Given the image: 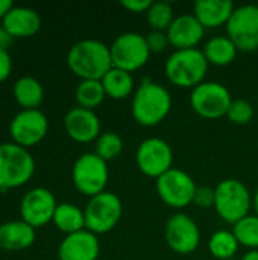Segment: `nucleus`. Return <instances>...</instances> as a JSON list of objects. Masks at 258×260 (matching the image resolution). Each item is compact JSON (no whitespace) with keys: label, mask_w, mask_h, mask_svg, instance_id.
<instances>
[{"label":"nucleus","mask_w":258,"mask_h":260,"mask_svg":"<svg viewBox=\"0 0 258 260\" xmlns=\"http://www.w3.org/2000/svg\"><path fill=\"white\" fill-rule=\"evenodd\" d=\"M214 210L225 222L234 225L249 215L252 209V193L240 180H222L214 187Z\"/></svg>","instance_id":"obj_5"},{"label":"nucleus","mask_w":258,"mask_h":260,"mask_svg":"<svg viewBox=\"0 0 258 260\" xmlns=\"http://www.w3.org/2000/svg\"><path fill=\"white\" fill-rule=\"evenodd\" d=\"M100 81L105 88L106 98H111L114 101L126 99L135 91V82L132 73L117 67H113Z\"/></svg>","instance_id":"obj_25"},{"label":"nucleus","mask_w":258,"mask_h":260,"mask_svg":"<svg viewBox=\"0 0 258 260\" xmlns=\"http://www.w3.org/2000/svg\"><path fill=\"white\" fill-rule=\"evenodd\" d=\"M236 6L230 0H198L193 5V15L204 29H217L227 26Z\"/></svg>","instance_id":"obj_21"},{"label":"nucleus","mask_w":258,"mask_h":260,"mask_svg":"<svg viewBox=\"0 0 258 260\" xmlns=\"http://www.w3.org/2000/svg\"><path fill=\"white\" fill-rule=\"evenodd\" d=\"M231 260H236V259H231Z\"/></svg>","instance_id":"obj_40"},{"label":"nucleus","mask_w":258,"mask_h":260,"mask_svg":"<svg viewBox=\"0 0 258 260\" xmlns=\"http://www.w3.org/2000/svg\"><path fill=\"white\" fill-rule=\"evenodd\" d=\"M106 93L102 85V81L97 79H84L79 81L75 90V99L78 102V107L94 110L105 101Z\"/></svg>","instance_id":"obj_26"},{"label":"nucleus","mask_w":258,"mask_h":260,"mask_svg":"<svg viewBox=\"0 0 258 260\" xmlns=\"http://www.w3.org/2000/svg\"><path fill=\"white\" fill-rule=\"evenodd\" d=\"M125 9H128L129 12H134V14H146L148 9L151 8L152 2L151 0H123L120 3Z\"/></svg>","instance_id":"obj_35"},{"label":"nucleus","mask_w":258,"mask_h":260,"mask_svg":"<svg viewBox=\"0 0 258 260\" xmlns=\"http://www.w3.org/2000/svg\"><path fill=\"white\" fill-rule=\"evenodd\" d=\"M94 143V152L106 163L116 160L123 151V139L113 131L102 133Z\"/></svg>","instance_id":"obj_30"},{"label":"nucleus","mask_w":258,"mask_h":260,"mask_svg":"<svg viewBox=\"0 0 258 260\" xmlns=\"http://www.w3.org/2000/svg\"><path fill=\"white\" fill-rule=\"evenodd\" d=\"M254 114H255V110L251 105V102L245 99H233L230 110L227 113V117L234 125H248L254 119Z\"/></svg>","instance_id":"obj_31"},{"label":"nucleus","mask_w":258,"mask_h":260,"mask_svg":"<svg viewBox=\"0 0 258 260\" xmlns=\"http://www.w3.org/2000/svg\"><path fill=\"white\" fill-rule=\"evenodd\" d=\"M109 180L108 163L102 160L96 152H84L73 163L71 181L76 190L88 198H93L102 192Z\"/></svg>","instance_id":"obj_6"},{"label":"nucleus","mask_w":258,"mask_h":260,"mask_svg":"<svg viewBox=\"0 0 258 260\" xmlns=\"http://www.w3.org/2000/svg\"><path fill=\"white\" fill-rule=\"evenodd\" d=\"M85 215V230L94 233L96 236L109 233L122 219L123 203L114 192H102L93 198H88L84 207Z\"/></svg>","instance_id":"obj_7"},{"label":"nucleus","mask_w":258,"mask_h":260,"mask_svg":"<svg viewBox=\"0 0 258 260\" xmlns=\"http://www.w3.org/2000/svg\"><path fill=\"white\" fill-rule=\"evenodd\" d=\"M227 37L239 52H255L258 49V5H242L234 9L227 23Z\"/></svg>","instance_id":"obj_13"},{"label":"nucleus","mask_w":258,"mask_h":260,"mask_svg":"<svg viewBox=\"0 0 258 260\" xmlns=\"http://www.w3.org/2000/svg\"><path fill=\"white\" fill-rule=\"evenodd\" d=\"M214 200H216V192L213 187L199 186L196 189L193 204H196V207H199V209H210V207L214 209Z\"/></svg>","instance_id":"obj_33"},{"label":"nucleus","mask_w":258,"mask_h":260,"mask_svg":"<svg viewBox=\"0 0 258 260\" xmlns=\"http://www.w3.org/2000/svg\"><path fill=\"white\" fill-rule=\"evenodd\" d=\"M166 32L170 46H173L176 50H186L196 49L204 38L205 29L193 14H182L175 17Z\"/></svg>","instance_id":"obj_18"},{"label":"nucleus","mask_w":258,"mask_h":260,"mask_svg":"<svg viewBox=\"0 0 258 260\" xmlns=\"http://www.w3.org/2000/svg\"><path fill=\"white\" fill-rule=\"evenodd\" d=\"M49 133V119L41 110H20L9 122V136L21 148L30 149Z\"/></svg>","instance_id":"obj_12"},{"label":"nucleus","mask_w":258,"mask_h":260,"mask_svg":"<svg viewBox=\"0 0 258 260\" xmlns=\"http://www.w3.org/2000/svg\"><path fill=\"white\" fill-rule=\"evenodd\" d=\"M14 6L15 5L11 0H0V20H3Z\"/></svg>","instance_id":"obj_37"},{"label":"nucleus","mask_w":258,"mask_h":260,"mask_svg":"<svg viewBox=\"0 0 258 260\" xmlns=\"http://www.w3.org/2000/svg\"><path fill=\"white\" fill-rule=\"evenodd\" d=\"M233 233L239 244L248 250H258V216L248 215L233 225Z\"/></svg>","instance_id":"obj_28"},{"label":"nucleus","mask_w":258,"mask_h":260,"mask_svg":"<svg viewBox=\"0 0 258 260\" xmlns=\"http://www.w3.org/2000/svg\"><path fill=\"white\" fill-rule=\"evenodd\" d=\"M155 189L164 204L173 209H184L193 204L198 186L186 171L172 168L157 180Z\"/></svg>","instance_id":"obj_10"},{"label":"nucleus","mask_w":258,"mask_h":260,"mask_svg":"<svg viewBox=\"0 0 258 260\" xmlns=\"http://www.w3.org/2000/svg\"><path fill=\"white\" fill-rule=\"evenodd\" d=\"M233 102L231 91L220 82L204 81L190 93L192 110L204 119H220L227 116Z\"/></svg>","instance_id":"obj_8"},{"label":"nucleus","mask_w":258,"mask_h":260,"mask_svg":"<svg viewBox=\"0 0 258 260\" xmlns=\"http://www.w3.org/2000/svg\"><path fill=\"white\" fill-rule=\"evenodd\" d=\"M36 241V232L23 219L6 221L0 224V250L23 251L30 248Z\"/></svg>","instance_id":"obj_20"},{"label":"nucleus","mask_w":258,"mask_h":260,"mask_svg":"<svg viewBox=\"0 0 258 260\" xmlns=\"http://www.w3.org/2000/svg\"><path fill=\"white\" fill-rule=\"evenodd\" d=\"M58 207L55 195L46 187H33L20 200V218L35 230L52 222Z\"/></svg>","instance_id":"obj_14"},{"label":"nucleus","mask_w":258,"mask_h":260,"mask_svg":"<svg viewBox=\"0 0 258 260\" xmlns=\"http://www.w3.org/2000/svg\"><path fill=\"white\" fill-rule=\"evenodd\" d=\"M64 128L67 136L78 143L96 142L102 134L100 119L94 110L73 107L64 117Z\"/></svg>","instance_id":"obj_16"},{"label":"nucleus","mask_w":258,"mask_h":260,"mask_svg":"<svg viewBox=\"0 0 258 260\" xmlns=\"http://www.w3.org/2000/svg\"><path fill=\"white\" fill-rule=\"evenodd\" d=\"M135 163L143 175L158 180L173 168L172 146L160 137L144 139L137 148Z\"/></svg>","instance_id":"obj_11"},{"label":"nucleus","mask_w":258,"mask_h":260,"mask_svg":"<svg viewBox=\"0 0 258 260\" xmlns=\"http://www.w3.org/2000/svg\"><path fill=\"white\" fill-rule=\"evenodd\" d=\"M113 67L129 73L144 67L151 58L146 37L137 32H123L109 46Z\"/></svg>","instance_id":"obj_9"},{"label":"nucleus","mask_w":258,"mask_h":260,"mask_svg":"<svg viewBox=\"0 0 258 260\" xmlns=\"http://www.w3.org/2000/svg\"><path fill=\"white\" fill-rule=\"evenodd\" d=\"M99 254V236L88 230L67 235L58 247V260H97Z\"/></svg>","instance_id":"obj_17"},{"label":"nucleus","mask_w":258,"mask_h":260,"mask_svg":"<svg viewBox=\"0 0 258 260\" xmlns=\"http://www.w3.org/2000/svg\"><path fill=\"white\" fill-rule=\"evenodd\" d=\"M67 66L81 81H100L113 69L109 46L94 38L76 41L67 52Z\"/></svg>","instance_id":"obj_1"},{"label":"nucleus","mask_w":258,"mask_h":260,"mask_svg":"<svg viewBox=\"0 0 258 260\" xmlns=\"http://www.w3.org/2000/svg\"><path fill=\"white\" fill-rule=\"evenodd\" d=\"M239 241L230 230H217L211 235L208 241V251L216 260L234 259L239 251Z\"/></svg>","instance_id":"obj_27"},{"label":"nucleus","mask_w":258,"mask_h":260,"mask_svg":"<svg viewBox=\"0 0 258 260\" xmlns=\"http://www.w3.org/2000/svg\"><path fill=\"white\" fill-rule=\"evenodd\" d=\"M146 18L152 30L166 32L175 20L173 6L169 2H152L151 8L146 12Z\"/></svg>","instance_id":"obj_29"},{"label":"nucleus","mask_w":258,"mask_h":260,"mask_svg":"<svg viewBox=\"0 0 258 260\" xmlns=\"http://www.w3.org/2000/svg\"><path fill=\"white\" fill-rule=\"evenodd\" d=\"M52 224L65 236L85 230L84 209L73 203H59L55 210Z\"/></svg>","instance_id":"obj_24"},{"label":"nucleus","mask_w":258,"mask_h":260,"mask_svg":"<svg viewBox=\"0 0 258 260\" xmlns=\"http://www.w3.org/2000/svg\"><path fill=\"white\" fill-rule=\"evenodd\" d=\"M12 43H14V38L11 37V34H9L6 29H3V27L0 26V49L8 50V47H9Z\"/></svg>","instance_id":"obj_36"},{"label":"nucleus","mask_w":258,"mask_h":260,"mask_svg":"<svg viewBox=\"0 0 258 260\" xmlns=\"http://www.w3.org/2000/svg\"><path fill=\"white\" fill-rule=\"evenodd\" d=\"M12 96L21 110H40L44 101V87L33 76H21L14 82Z\"/></svg>","instance_id":"obj_22"},{"label":"nucleus","mask_w":258,"mask_h":260,"mask_svg":"<svg viewBox=\"0 0 258 260\" xmlns=\"http://www.w3.org/2000/svg\"><path fill=\"white\" fill-rule=\"evenodd\" d=\"M172 110L170 91L152 81L144 79L134 91L131 102V113L134 120L141 126H157L160 125Z\"/></svg>","instance_id":"obj_2"},{"label":"nucleus","mask_w":258,"mask_h":260,"mask_svg":"<svg viewBox=\"0 0 258 260\" xmlns=\"http://www.w3.org/2000/svg\"><path fill=\"white\" fill-rule=\"evenodd\" d=\"M166 242L176 254H190L201 244V230L195 219L186 213H175L166 222Z\"/></svg>","instance_id":"obj_15"},{"label":"nucleus","mask_w":258,"mask_h":260,"mask_svg":"<svg viewBox=\"0 0 258 260\" xmlns=\"http://www.w3.org/2000/svg\"><path fill=\"white\" fill-rule=\"evenodd\" d=\"M208 61L202 50L186 49L175 50L164 64V73L169 82L179 88H195L205 81Z\"/></svg>","instance_id":"obj_3"},{"label":"nucleus","mask_w":258,"mask_h":260,"mask_svg":"<svg viewBox=\"0 0 258 260\" xmlns=\"http://www.w3.org/2000/svg\"><path fill=\"white\" fill-rule=\"evenodd\" d=\"M12 56L8 50L0 49V82H5L12 73Z\"/></svg>","instance_id":"obj_34"},{"label":"nucleus","mask_w":258,"mask_h":260,"mask_svg":"<svg viewBox=\"0 0 258 260\" xmlns=\"http://www.w3.org/2000/svg\"><path fill=\"white\" fill-rule=\"evenodd\" d=\"M242 260H258V250H249Z\"/></svg>","instance_id":"obj_38"},{"label":"nucleus","mask_w":258,"mask_h":260,"mask_svg":"<svg viewBox=\"0 0 258 260\" xmlns=\"http://www.w3.org/2000/svg\"><path fill=\"white\" fill-rule=\"evenodd\" d=\"M202 52L210 66L225 67L234 62L239 49L227 35H214L205 43Z\"/></svg>","instance_id":"obj_23"},{"label":"nucleus","mask_w":258,"mask_h":260,"mask_svg":"<svg viewBox=\"0 0 258 260\" xmlns=\"http://www.w3.org/2000/svg\"><path fill=\"white\" fill-rule=\"evenodd\" d=\"M41 23V17L35 9L27 6H14L2 20V27L6 29L14 40L30 38L40 32Z\"/></svg>","instance_id":"obj_19"},{"label":"nucleus","mask_w":258,"mask_h":260,"mask_svg":"<svg viewBox=\"0 0 258 260\" xmlns=\"http://www.w3.org/2000/svg\"><path fill=\"white\" fill-rule=\"evenodd\" d=\"M35 174L30 151L14 142L0 143V190H12L27 184Z\"/></svg>","instance_id":"obj_4"},{"label":"nucleus","mask_w":258,"mask_h":260,"mask_svg":"<svg viewBox=\"0 0 258 260\" xmlns=\"http://www.w3.org/2000/svg\"><path fill=\"white\" fill-rule=\"evenodd\" d=\"M252 209L255 210V215L258 216V189L257 192L252 195Z\"/></svg>","instance_id":"obj_39"},{"label":"nucleus","mask_w":258,"mask_h":260,"mask_svg":"<svg viewBox=\"0 0 258 260\" xmlns=\"http://www.w3.org/2000/svg\"><path fill=\"white\" fill-rule=\"evenodd\" d=\"M144 37H146V43H148V47H149L151 53L164 52L170 46L167 32H163V30H151Z\"/></svg>","instance_id":"obj_32"}]
</instances>
